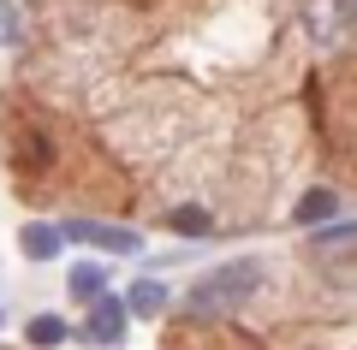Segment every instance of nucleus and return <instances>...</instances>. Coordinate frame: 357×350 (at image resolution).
Wrapping results in <instances>:
<instances>
[{"label":"nucleus","mask_w":357,"mask_h":350,"mask_svg":"<svg viewBox=\"0 0 357 350\" xmlns=\"http://www.w3.org/2000/svg\"><path fill=\"white\" fill-rule=\"evenodd\" d=\"M18 42V30H13V18H0V48H13Z\"/></svg>","instance_id":"9d476101"},{"label":"nucleus","mask_w":357,"mask_h":350,"mask_svg":"<svg viewBox=\"0 0 357 350\" xmlns=\"http://www.w3.org/2000/svg\"><path fill=\"white\" fill-rule=\"evenodd\" d=\"M66 238L72 244H96V250L107 255H137L143 238L131 232V225H102V220H66Z\"/></svg>","instance_id":"f03ea898"},{"label":"nucleus","mask_w":357,"mask_h":350,"mask_svg":"<svg viewBox=\"0 0 357 350\" xmlns=\"http://www.w3.org/2000/svg\"><path fill=\"white\" fill-rule=\"evenodd\" d=\"M72 297H102V267H72Z\"/></svg>","instance_id":"1a4fd4ad"},{"label":"nucleus","mask_w":357,"mask_h":350,"mask_svg":"<svg viewBox=\"0 0 357 350\" xmlns=\"http://www.w3.org/2000/svg\"><path fill=\"white\" fill-rule=\"evenodd\" d=\"M30 344H36V350L66 344V321H60V315H42V321H30Z\"/></svg>","instance_id":"6e6552de"},{"label":"nucleus","mask_w":357,"mask_h":350,"mask_svg":"<svg viewBox=\"0 0 357 350\" xmlns=\"http://www.w3.org/2000/svg\"><path fill=\"white\" fill-rule=\"evenodd\" d=\"M256 285H262V267L256 262H220L215 273H203L191 285V303L197 309H227V303H244Z\"/></svg>","instance_id":"f257e3e1"},{"label":"nucleus","mask_w":357,"mask_h":350,"mask_svg":"<svg viewBox=\"0 0 357 350\" xmlns=\"http://www.w3.org/2000/svg\"><path fill=\"white\" fill-rule=\"evenodd\" d=\"M84 338H89V344H119V338H126V315H119V303H114V297H102L96 309H89Z\"/></svg>","instance_id":"7ed1b4c3"},{"label":"nucleus","mask_w":357,"mask_h":350,"mask_svg":"<svg viewBox=\"0 0 357 350\" xmlns=\"http://www.w3.org/2000/svg\"><path fill=\"white\" fill-rule=\"evenodd\" d=\"M126 309H137V315H161V309H167V285H155V279H137V285L126 291Z\"/></svg>","instance_id":"39448f33"},{"label":"nucleus","mask_w":357,"mask_h":350,"mask_svg":"<svg viewBox=\"0 0 357 350\" xmlns=\"http://www.w3.org/2000/svg\"><path fill=\"white\" fill-rule=\"evenodd\" d=\"M167 225H173L178 238H208V232H215V220H208L203 208H191V202H185V208H173V214H167Z\"/></svg>","instance_id":"20e7f679"},{"label":"nucleus","mask_w":357,"mask_h":350,"mask_svg":"<svg viewBox=\"0 0 357 350\" xmlns=\"http://www.w3.org/2000/svg\"><path fill=\"white\" fill-rule=\"evenodd\" d=\"M66 232H54V225H24V255H36V262H48L54 250H60Z\"/></svg>","instance_id":"423d86ee"},{"label":"nucleus","mask_w":357,"mask_h":350,"mask_svg":"<svg viewBox=\"0 0 357 350\" xmlns=\"http://www.w3.org/2000/svg\"><path fill=\"white\" fill-rule=\"evenodd\" d=\"M333 208H340V202H333V190H310V196L298 202V220H304V225H321Z\"/></svg>","instance_id":"0eeeda50"}]
</instances>
